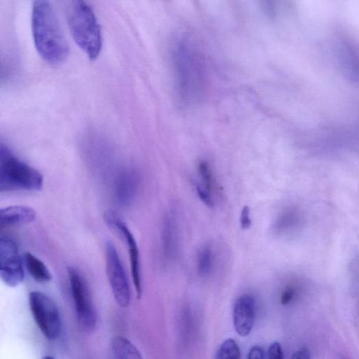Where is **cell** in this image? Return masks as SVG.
Here are the masks:
<instances>
[{"label":"cell","instance_id":"cell-1","mask_svg":"<svg viewBox=\"0 0 359 359\" xmlns=\"http://www.w3.org/2000/svg\"><path fill=\"white\" fill-rule=\"evenodd\" d=\"M171 61L177 99L184 105L194 103L203 94L206 78L202 53L192 38L181 37L172 47Z\"/></svg>","mask_w":359,"mask_h":359},{"label":"cell","instance_id":"cell-2","mask_svg":"<svg viewBox=\"0 0 359 359\" xmlns=\"http://www.w3.org/2000/svg\"><path fill=\"white\" fill-rule=\"evenodd\" d=\"M32 32L36 48L46 62L58 65L66 61L69 45L49 0H34Z\"/></svg>","mask_w":359,"mask_h":359},{"label":"cell","instance_id":"cell-3","mask_svg":"<svg viewBox=\"0 0 359 359\" xmlns=\"http://www.w3.org/2000/svg\"><path fill=\"white\" fill-rule=\"evenodd\" d=\"M69 27L77 46L89 59H97L103 47L101 29L93 10L84 0H75Z\"/></svg>","mask_w":359,"mask_h":359},{"label":"cell","instance_id":"cell-4","mask_svg":"<svg viewBox=\"0 0 359 359\" xmlns=\"http://www.w3.org/2000/svg\"><path fill=\"white\" fill-rule=\"evenodd\" d=\"M42 175L19 160L3 144L0 149V190L38 191L43 186Z\"/></svg>","mask_w":359,"mask_h":359},{"label":"cell","instance_id":"cell-5","mask_svg":"<svg viewBox=\"0 0 359 359\" xmlns=\"http://www.w3.org/2000/svg\"><path fill=\"white\" fill-rule=\"evenodd\" d=\"M29 306L43 336L49 341L58 339L62 332V319L52 299L42 292L32 291Z\"/></svg>","mask_w":359,"mask_h":359},{"label":"cell","instance_id":"cell-6","mask_svg":"<svg viewBox=\"0 0 359 359\" xmlns=\"http://www.w3.org/2000/svg\"><path fill=\"white\" fill-rule=\"evenodd\" d=\"M68 273L78 324L83 332H92L97 315L88 284L77 268L69 267Z\"/></svg>","mask_w":359,"mask_h":359},{"label":"cell","instance_id":"cell-7","mask_svg":"<svg viewBox=\"0 0 359 359\" xmlns=\"http://www.w3.org/2000/svg\"><path fill=\"white\" fill-rule=\"evenodd\" d=\"M106 273L116 304L127 308L131 304V290L129 280L114 245L106 244Z\"/></svg>","mask_w":359,"mask_h":359},{"label":"cell","instance_id":"cell-8","mask_svg":"<svg viewBox=\"0 0 359 359\" xmlns=\"http://www.w3.org/2000/svg\"><path fill=\"white\" fill-rule=\"evenodd\" d=\"M103 219L107 226L121 238L127 246L132 280L137 297L140 299L143 295V283L140 253L136 238L125 222L114 211H106L103 214Z\"/></svg>","mask_w":359,"mask_h":359},{"label":"cell","instance_id":"cell-9","mask_svg":"<svg viewBox=\"0 0 359 359\" xmlns=\"http://www.w3.org/2000/svg\"><path fill=\"white\" fill-rule=\"evenodd\" d=\"M0 276L8 286H19L24 280L23 262L18 246L8 236L0 238Z\"/></svg>","mask_w":359,"mask_h":359},{"label":"cell","instance_id":"cell-10","mask_svg":"<svg viewBox=\"0 0 359 359\" xmlns=\"http://www.w3.org/2000/svg\"><path fill=\"white\" fill-rule=\"evenodd\" d=\"M334 51L344 75L359 85V45L350 36L338 34L334 38Z\"/></svg>","mask_w":359,"mask_h":359},{"label":"cell","instance_id":"cell-11","mask_svg":"<svg viewBox=\"0 0 359 359\" xmlns=\"http://www.w3.org/2000/svg\"><path fill=\"white\" fill-rule=\"evenodd\" d=\"M256 319L255 299L250 295L239 297L234 305L233 322L236 332L248 336L253 330Z\"/></svg>","mask_w":359,"mask_h":359},{"label":"cell","instance_id":"cell-12","mask_svg":"<svg viewBox=\"0 0 359 359\" xmlns=\"http://www.w3.org/2000/svg\"><path fill=\"white\" fill-rule=\"evenodd\" d=\"M36 219V212L31 207L12 206L2 208L0 211L1 228L31 224Z\"/></svg>","mask_w":359,"mask_h":359},{"label":"cell","instance_id":"cell-13","mask_svg":"<svg viewBox=\"0 0 359 359\" xmlns=\"http://www.w3.org/2000/svg\"><path fill=\"white\" fill-rule=\"evenodd\" d=\"M27 271L32 278L39 283H47L52 280V275L47 265L32 253H25L23 257Z\"/></svg>","mask_w":359,"mask_h":359},{"label":"cell","instance_id":"cell-14","mask_svg":"<svg viewBox=\"0 0 359 359\" xmlns=\"http://www.w3.org/2000/svg\"><path fill=\"white\" fill-rule=\"evenodd\" d=\"M112 353L116 358L140 359L143 356L138 349L128 339L116 336L110 343Z\"/></svg>","mask_w":359,"mask_h":359},{"label":"cell","instance_id":"cell-15","mask_svg":"<svg viewBox=\"0 0 359 359\" xmlns=\"http://www.w3.org/2000/svg\"><path fill=\"white\" fill-rule=\"evenodd\" d=\"M136 191V184L134 178L124 175L117 186V199L122 203H127L133 198Z\"/></svg>","mask_w":359,"mask_h":359},{"label":"cell","instance_id":"cell-16","mask_svg":"<svg viewBox=\"0 0 359 359\" xmlns=\"http://www.w3.org/2000/svg\"><path fill=\"white\" fill-rule=\"evenodd\" d=\"M214 266V253L209 247L200 250L197 258L198 272L200 276L206 277L211 274Z\"/></svg>","mask_w":359,"mask_h":359},{"label":"cell","instance_id":"cell-17","mask_svg":"<svg viewBox=\"0 0 359 359\" xmlns=\"http://www.w3.org/2000/svg\"><path fill=\"white\" fill-rule=\"evenodd\" d=\"M216 358L238 359L241 358V351L236 342L232 338L225 340L218 349Z\"/></svg>","mask_w":359,"mask_h":359},{"label":"cell","instance_id":"cell-18","mask_svg":"<svg viewBox=\"0 0 359 359\" xmlns=\"http://www.w3.org/2000/svg\"><path fill=\"white\" fill-rule=\"evenodd\" d=\"M198 171L203 183V186H200L213 194L215 181L210 166L206 162L201 161L198 165Z\"/></svg>","mask_w":359,"mask_h":359},{"label":"cell","instance_id":"cell-19","mask_svg":"<svg viewBox=\"0 0 359 359\" xmlns=\"http://www.w3.org/2000/svg\"><path fill=\"white\" fill-rule=\"evenodd\" d=\"M262 13L269 18L275 19L280 12V0H257Z\"/></svg>","mask_w":359,"mask_h":359},{"label":"cell","instance_id":"cell-20","mask_svg":"<svg viewBox=\"0 0 359 359\" xmlns=\"http://www.w3.org/2000/svg\"><path fill=\"white\" fill-rule=\"evenodd\" d=\"M197 193L199 197L204 204L210 208L214 207L215 201L213 194L208 192L200 186H197Z\"/></svg>","mask_w":359,"mask_h":359},{"label":"cell","instance_id":"cell-21","mask_svg":"<svg viewBox=\"0 0 359 359\" xmlns=\"http://www.w3.org/2000/svg\"><path fill=\"white\" fill-rule=\"evenodd\" d=\"M267 358L282 359L284 358V351L282 345L277 342L272 343L267 351Z\"/></svg>","mask_w":359,"mask_h":359},{"label":"cell","instance_id":"cell-22","mask_svg":"<svg viewBox=\"0 0 359 359\" xmlns=\"http://www.w3.org/2000/svg\"><path fill=\"white\" fill-rule=\"evenodd\" d=\"M250 214L251 212L249 207L247 206H245L243 209L240 217L241 227L244 230L249 229L252 225Z\"/></svg>","mask_w":359,"mask_h":359},{"label":"cell","instance_id":"cell-23","mask_svg":"<svg viewBox=\"0 0 359 359\" xmlns=\"http://www.w3.org/2000/svg\"><path fill=\"white\" fill-rule=\"evenodd\" d=\"M295 295L294 289L292 288H286L282 295L281 297V303L283 306H286L290 304L293 299Z\"/></svg>","mask_w":359,"mask_h":359},{"label":"cell","instance_id":"cell-24","mask_svg":"<svg viewBox=\"0 0 359 359\" xmlns=\"http://www.w3.org/2000/svg\"><path fill=\"white\" fill-rule=\"evenodd\" d=\"M265 358V353L262 347L259 346L253 347L248 354L249 359H262Z\"/></svg>","mask_w":359,"mask_h":359},{"label":"cell","instance_id":"cell-25","mask_svg":"<svg viewBox=\"0 0 359 359\" xmlns=\"http://www.w3.org/2000/svg\"><path fill=\"white\" fill-rule=\"evenodd\" d=\"M293 358H301V359H308L310 358V350L304 347L296 352H295L292 356Z\"/></svg>","mask_w":359,"mask_h":359}]
</instances>
